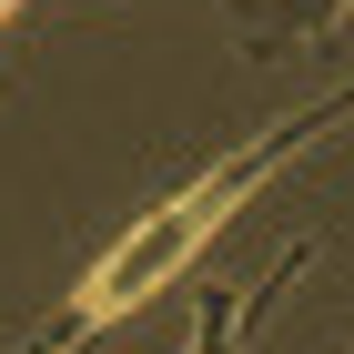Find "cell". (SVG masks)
<instances>
[{
    "mask_svg": "<svg viewBox=\"0 0 354 354\" xmlns=\"http://www.w3.org/2000/svg\"><path fill=\"white\" fill-rule=\"evenodd\" d=\"M344 122H354V91H324V102H304L294 122H273L263 142H243V152H223L213 172H192L183 192H162V203H152V213H142L132 233H122V243H111L102 263L82 273V294H71V304L51 314V334H41V344H51V354H82L91 334H111L122 314H142V304H162L172 283L192 273V253L213 243L223 223H233V213L253 203V192L273 183V172L294 162V152H314V142H324V132H344Z\"/></svg>",
    "mask_w": 354,
    "mask_h": 354,
    "instance_id": "cell-1",
    "label": "cell"
},
{
    "mask_svg": "<svg viewBox=\"0 0 354 354\" xmlns=\"http://www.w3.org/2000/svg\"><path fill=\"white\" fill-rule=\"evenodd\" d=\"M41 354H51V344H41Z\"/></svg>",
    "mask_w": 354,
    "mask_h": 354,
    "instance_id": "cell-4",
    "label": "cell"
},
{
    "mask_svg": "<svg viewBox=\"0 0 354 354\" xmlns=\"http://www.w3.org/2000/svg\"><path fill=\"white\" fill-rule=\"evenodd\" d=\"M344 10H354V0H243V30L273 51V41H324Z\"/></svg>",
    "mask_w": 354,
    "mask_h": 354,
    "instance_id": "cell-3",
    "label": "cell"
},
{
    "mask_svg": "<svg viewBox=\"0 0 354 354\" xmlns=\"http://www.w3.org/2000/svg\"><path fill=\"white\" fill-rule=\"evenodd\" d=\"M314 253H324V243L304 233V243H283V253L263 263V283H243V294H203V324H192V354H243V344H253V324H263V304L283 294V283H294V273L314 263Z\"/></svg>",
    "mask_w": 354,
    "mask_h": 354,
    "instance_id": "cell-2",
    "label": "cell"
}]
</instances>
